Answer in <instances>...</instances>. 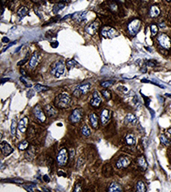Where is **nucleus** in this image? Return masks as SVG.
Returning <instances> with one entry per match:
<instances>
[{
    "mask_svg": "<svg viewBox=\"0 0 171 192\" xmlns=\"http://www.w3.org/2000/svg\"><path fill=\"white\" fill-rule=\"evenodd\" d=\"M81 133L83 134V136L88 137V136L90 135V129L88 128V126L83 125V126H82V128H81Z\"/></svg>",
    "mask_w": 171,
    "mask_h": 192,
    "instance_id": "obj_31",
    "label": "nucleus"
},
{
    "mask_svg": "<svg viewBox=\"0 0 171 192\" xmlns=\"http://www.w3.org/2000/svg\"><path fill=\"white\" fill-rule=\"evenodd\" d=\"M0 148H1V151H2L3 155H5V156L10 155L11 153L13 152V148H12L6 141H2V142L0 143Z\"/></svg>",
    "mask_w": 171,
    "mask_h": 192,
    "instance_id": "obj_14",
    "label": "nucleus"
},
{
    "mask_svg": "<svg viewBox=\"0 0 171 192\" xmlns=\"http://www.w3.org/2000/svg\"><path fill=\"white\" fill-rule=\"evenodd\" d=\"M165 96H167V97H169V98H171V94H168V93H166Z\"/></svg>",
    "mask_w": 171,
    "mask_h": 192,
    "instance_id": "obj_55",
    "label": "nucleus"
},
{
    "mask_svg": "<svg viewBox=\"0 0 171 192\" xmlns=\"http://www.w3.org/2000/svg\"><path fill=\"white\" fill-rule=\"evenodd\" d=\"M143 98H144V100H145V105L148 107L149 106V103H150V99L149 98H147V97L144 96V95H143Z\"/></svg>",
    "mask_w": 171,
    "mask_h": 192,
    "instance_id": "obj_45",
    "label": "nucleus"
},
{
    "mask_svg": "<svg viewBox=\"0 0 171 192\" xmlns=\"http://www.w3.org/2000/svg\"><path fill=\"white\" fill-rule=\"evenodd\" d=\"M83 163H84L83 158H78V160H77V164H76V168H77V169H79L81 166L83 165Z\"/></svg>",
    "mask_w": 171,
    "mask_h": 192,
    "instance_id": "obj_38",
    "label": "nucleus"
},
{
    "mask_svg": "<svg viewBox=\"0 0 171 192\" xmlns=\"http://www.w3.org/2000/svg\"><path fill=\"white\" fill-rule=\"evenodd\" d=\"M28 58H29V57L27 56V57L25 59H23V60H21V61H19V62H18V65H19V66H21V65H23L24 63H26L27 60H28Z\"/></svg>",
    "mask_w": 171,
    "mask_h": 192,
    "instance_id": "obj_44",
    "label": "nucleus"
},
{
    "mask_svg": "<svg viewBox=\"0 0 171 192\" xmlns=\"http://www.w3.org/2000/svg\"><path fill=\"white\" fill-rule=\"evenodd\" d=\"M4 181L16 182V183H23V180H22V179H19V178H14V179H7V180H4Z\"/></svg>",
    "mask_w": 171,
    "mask_h": 192,
    "instance_id": "obj_40",
    "label": "nucleus"
},
{
    "mask_svg": "<svg viewBox=\"0 0 171 192\" xmlns=\"http://www.w3.org/2000/svg\"><path fill=\"white\" fill-rule=\"evenodd\" d=\"M90 104L93 107H96V108H98V107L100 106V104H101V97L99 96V94H98L97 91H94V92H93L92 98H91V100H90Z\"/></svg>",
    "mask_w": 171,
    "mask_h": 192,
    "instance_id": "obj_15",
    "label": "nucleus"
},
{
    "mask_svg": "<svg viewBox=\"0 0 171 192\" xmlns=\"http://www.w3.org/2000/svg\"><path fill=\"white\" fill-rule=\"evenodd\" d=\"M100 34H101L102 37L104 38H109V39H111V38H115L118 36V32L112 28V27H109V26H103L101 28V30H100Z\"/></svg>",
    "mask_w": 171,
    "mask_h": 192,
    "instance_id": "obj_3",
    "label": "nucleus"
},
{
    "mask_svg": "<svg viewBox=\"0 0 171 192\" xmlns=\"http://www.w3.org/2000/svg\"><path fill=\"white\" fill-rule=\"evenodd\" d=\"M70 96L69 94H67V93H60L56 98H55V100H54V104L56 105V106L58 107V108H66V107L69 105L70 103Z\"/></svg>",
    "mask_w": 171,
    "mask_h": 192,
    "instance_id": "obj_2",
    "label": "nucleus"
},
{
    "mask_svg": "<svg viewBox=\"0 0 171 192\" xmlns=\"http://www.w3.org/2000/svg\"><path fill=\"white\" fill-rule=\"evenodd\" d=\"M9 41H10L9 38H7V37H3V39H2V42H4V43H8Z\"/></svg>",
    "mask_w": 171,
    "mask_h": 192,
    "instance_id": "obj_52",
    "label": "nucleus"
},
{
    "mask_svg": "<svg viewBox=\"0 0 171 192\" xmlns=\"http://www.w3.org/2000/svg\"><path fill=\"white\" fill-rule=\"evenodd\" d=\"M160 14V9H159V7L156 5H152L150 7V10H149V15L150 17H152V18H155V17H157V16H159Z\"/></svg>",
    "mask_w": 171,
    "mask_h": 192,
    "instance_id": "obj_21",
    "label": "nucleus"
},
{
    "mask_svg": "<svg viewBox=\"0 0 171 192\" xmlns=\"http://www.w3.org/2000/svg\"><path fill=\"white\" fill-rule=\"evenodd\" d=\"M43 180H44L45 182H49L50 181V178H49L48 175H44L43 176Z\"/></svg>",
    "mask_w": 171,
    "mask_h": 192,
    "instance_id": "obj_50",
    "label": "nucleus"
},
{
    "mask_svg": "<svg viewBox=\"0 0 171 192\" xmlns=\"http://www.w3.org/2000/svg\"><path fill=\"white\" fill-rule=\"evenodd\" d=\"M166 134L171 137V128H169V129H167V130H166Z\"/></svg>",
    "mask_w": 171,
    "mask_h": 192,
    "instance_id": "obj_53",
    "label": "nucleus"
},
{
    "mask_svg": "<svg viewBox=\"0 0 171 192\" xmlns=\"http://www.w3.org/2000/svg\"><path fill=\"white\" fill-rule=\"evenodd\" d=\"M82 116H83V111L80 108H76L74 109L71 115L69 116V121L71 123H77L79 122L81 119H82Z\"/></svg>",
    "mask_w": 171,
    "mask_h": 192,
    "instance_id": "obj_9",
    "label": "nucleus"
},
{
    "mask_svg": "<svg viewBox=\"0 0 171 192\" xmlns=\"http://www.w3.org/2000/svg\"><path fill=\"white\" fill-rule=\"evenodd\" d=\"M44 110L46 112V115L48 117H53L55 115H57V110L55 109V107L50 105V104H46L44 107Z\"/></svg>",
    "mask_w": 171,
    "mask_h": 192,
    "instance_id": "obj_16",
    "label": "nucleus"
},
{
    "mask_svg": "<svg viewBox=\"0 0 171 192\" xmlns=\"http://www.w3.org/2000/svg\"><path fill=\"white\" fill-rule=\"evenodd\" d=\"M24 188L28 191H32L34 189H36V185L35 184H28V185H24Z\"/></svg>",
    "mask_w": 171,
    "mask_h": 192,
    "instance_id": "obj_37",
    "label": "nucleus"
},
{
    "mask_svg": "<svg viewBox=\"0 0 171 192\" xmlns=\"http://www.w3.org/2000/svg\"><path fill=\"white\" fill-rule=\"evenodd\" d=\"M122 190V187L118 184L117 182H111L108 186V191L109 192H118Z\"/></svg>",
    "mask_w": 171,
    "mask_h": 192,
    "instance_id": "obj_19",
    "label": "nucleus"
},
{
    "mask_svg": "<svg viewBox=\"0 0 171 192\" xmlns=\"http://www.w3.org/2000/svg\"><path fill=\"white\" fill-rule=\"evenodd\" d=\"M51 46L53 48H56L58 46V42H57V41H56V42H51Z\"/></svg>",
    "mask_w": 171,
    "mask_h": 192,
    "instance_id": "obj_51",
    "label": "nucleus"
},
{
    "mask_svg": "<svg viewBox=\"0 0 171 192\" xmlns=\"http://www.w3.org/2000/svg\"><path fill=\"white\" fill-rule=\"evenodd\" d=\"M110 117H111V112L108 109H102L101 114H100V120H101L102 125H106L109 122Z\"/></svg>",
    "mask_w": 171,
    "mask_h": 192,
    "instance_id": "obj_13",
    "label": "nucleus"
},
{
    "mask_svg": "<svg viewBox=\"0 0 171 192\" xmlns=\"http://www.w3.org/2000/svg\"><path fill=\"white\" fill-rule=\"evenodd\" d=\"M136 160H137V164L140 166V168H141L142 170H146V169H147L148 163H147V161H146V159H145V157L143 155L137 157V159Z\"/></svg>",
    "mask_w": 171,
    "mask_h": 192,
    "instance_id": "obj_18",
    "label": "nucleus"
},
{
    "mask_svg": "<svg viewBox=\"0 0 171 192\" xmlns=\"http://www.w3.org/2000/svg\"><path fill=\"white\" fill-rule=\"evenodd\" d=\"M16 127H17V121L15 119H13L12 122H11V128H10V132L12 135H15L16 134Z\"/></svg>",
    "mask_w": 171,
    "mask_h": 192,
    "instance_id": "obj_32",
    "label": "nucleus"
},
{
    "mask_svg": "<svg viewBox=\"0 0 171 192\" xmlns=\"http://www.w3.org/2000/svg\"><path fill=\"white\" fill-rule=\"evenodd\" d=\"M136 190L138 192H145L146 191V185L143 181H138L136 185Z\"/></svg>",
    "mask_w": 171,
    "mask_h": 192,
    "instance_id": "obj_27",
    "label": "nucleus"
},
{
    "mask_svg": "<svg viewBox=\"0 0 171 192\" xmlns=\"http://www.w3.org/2000/svg\"><path fill=\"white\" fill-rule=\"evenodd\" d=\"M57 174H58L59 176H63V177H65V176H66V173H65V172H63L62 170H58V171H57Z\"/></svg>",
    "mask_w": 171,
    "mask_h": 192,
    "instance_id": "obj_48",
    "label": "nucleus"
},
{
    "mask_svg": "<svg viewBox=\"0 0 171 192\" xmlns=\"http://www.w3.org/2000/svg\"><path fill=\"white\" fill-rule=\"evenodd\" d=\"M99 28H100V21H99L98 19H96V20H94L93 22H91L90 24H88V25L86 26L85 30L88 34L93 35V34H95V33L98 31Z\"/></svg>",
    "mask_w": 171,
    "mask_h": 192,
    "instance_id": "obj_10",
    "label": "nucleus"
},
{
    "mask_svg": "<svg viewBox=\"0 0 171 192\" xmlns=\"http://www.w3.org/2000/svg\"><path fill=\"white\" fill-rule=\"evenodd\" d=\"M110 7H111V10L117 11V5H116V4H114V3H113V4H111V5H110Z\"/></svg>",
    "mask_w": 171,
    "mask_h": 192,
    "instance_id": "obj_49",
    "label": "nucleus"
},
{
    "mask_svg": "<svg viewBox=\"0 0 171 192\" xmlns=\"http://www.w3.org/2000/svg\"><path fill=\"white\" fill-rule=\"evenodd\" d=\"M166 1H171V0H166Z\"/></svg>",
    "mask_w": 171,
    "mask_h": 192,
    "instance_id": "obj_57",
    "label": "nucleus"
},
{
    "mask_svg": "<svg viewBox=\"0 0 171 192\" xmlns=\"http://www.w3.org/2000/svg\"><path fill=\"white\" fill-rule=\"evenodd\" d=\"M89 120H90L91 126L94 129H97L98 128V117L95 113H91L89 115Z\"/></svg>",
    "mask_w": 171,
    "mask_h": 192,
    "instance_id": "obj_20",
    "label": "nucleus"
},
{
    "mask_svg": "<svg viewBox=\"0 0 171 192\" xmlns=\"http://www.w3.org/2000/svg\"><path fill=\"white\" fill-rule=\"evenodd\" d=\"M34 91H35V90H34ZM34 91H33L32 89H30V90H29L26 93L27 97H28V98H31V97H33V96H34Z\"/></svg>",
    "mask_w": 171,
    "mask_h": 192,
    "instance_id": "obj_43",
    "label": "nucleus"
},
{
    "mask_svg": "<svg viewBox=\"0 0 171 192\" xmlns=\"http://www.w3.org/2000/svg\"><path fill=\"white\" fill-rule=\"evenodd\" d=\"M66 67H67L66 64H64L62 61H56L51 65V68H50L51 74L58 78L66 72Z\"/></svg>",
    "mask_w": 171,
    "mask_h": 192,
    "instance_id": "obj_1",
    "label": "nucleus"
},
{
    "mask_svg": "<svg viewBox=\"0 0 171 192\" xmlns=\"http://www.w3.org/2000/svg\"><path fill=\"white\" fill-rule=\"evenodd\" d=\"M74 155H75V150L74 149H71V150H70V155H69L70 159H72V158L74 157Z\"/></svg>",
    "mask_w": 171,
    "mask_h": 192,
    "instance_id": "obj_47",
    "label": "nucleus"
},
{
    "mask_svg": "<svg viewBox=\"0 0 171 192\" xmlns=\"http://www.w3.org/2000/svg\"><path fill=\"white\" fill-rule=\"evenodd\" d=\"M115 83V80H104L100 83V85L103 87V88H108L110 86H112L113 84Z\"/></svg>",
    "mask_w": 171,
    "mask_h": 192,
    "instance_id": "obj_28",
    "label": "nucleus"
},
{
    "mask_svg": "<svg viewBox=\"0 0 171 192\" xmlns=\"http://www.w3.org/2000/svg\"><path fill=\"white\" fill-rule=\"evenodd\" d=\"M65 7L64 3H56L53 6V13L54 14H57L59 11H61Z\"/></svg>",
    "mask_w": 171,
    "mask_h": 192,
    "instance_id": "obj_26",
    "label": "nucleus"
},
{
    "mask_svg": "<svg viewBox=\"0 0 171 192\" xmlns=\"http://www.w3.org/2000/svg\"><path fill=\"white\" fill-rule=\"evenodd\" d=\"M130 163H131V160H130L129 157H127V156H121V157H119V159L116 162V167L119 168V169L126 168L127 166L130 165Z\"/></svg>",
    "mask_w": 171,
    "mask_h": 192,
    "instance_id": "obj_12",
    "label": "nucleus"
},
{
    "mask_svg": "<svg viewBox=\"0 0 171 192\" xmlns=\"http://www.w3.org/2000/svg\"><path fill=\"white\" fill-rule=\"evenodd\" d=\"M125 141L128 145L132 146V145L136 143V137H135V135L133 133H128L125 136Z\"/></svg>",
    "mask_w": 171,
    "mask_h": 192,
    "instance_id": "obj_22",
    "label": "nucleus"
},
{
    "mask_svg": "<svg viewBox=\"0 0 171 192\" xmlns=\"http://www.w3.org/2000/svg\"><path fill=\"white\" fill-rule=\"evenodd\" d=\"M141 82H143V83H151V84H154V85H156V86H159L160 88H164V86L163 85H160L159 83H156L154 81H149V80H147V79H142L141 80Z\"/></svg>",
    "mask_w": 171,
    "mask_h": 192,
    "instance_id": "obj_36",
    "label": "nucleus"
},
{
    "mask_svg": "<svg viewBox=\"0 0 171 192\" xmlns=\"http://www.w3.org/2000/svg\"><path fill=\"white\" fill-rule=\"evenodd\" d=\"M101 94L102 96L106 99V100H109L110 99V97H111V93H110V91L106 90V89H104V90L101 91Z\"/></svg>",
    "mask_w": 171,
    "mask_h": 192,
    "instance_id": "obj_35",
    "label": "nucleus"
},
{
    "mask_svg": "<svg viewBox=\"0 0 171 192\" xmlns=\"http://www.w3.org/2000/svg\"><path fill=\"white\" fill-rule=\"evenodd\" d=\"M28 146H29V144L27 142L26 140H24V141H21L20 143L18 144V148L20 150H25L28 148Z\"/></svg>",
    "mask_w": 171,
    "mask_h": 192,
    "instance_id": "obj_34",
    "label": "nucleus"
},
{
    "mask_svg": "<svg viewBox=\"0 0 171 192\" xmlns=\"http://www.w3.org/2000/svg\"><path fill=\"white\" fill-rule=\"evenodd\" d=\"M118 1H120V2H122V3H124V2H125V0H118Z\"/></svg>",
    "mask_w": 171,
    "mask_h": 192,
    "instance_id": "obj_56",
    "label": "nucleus"
},
{
    "mask_svg": "<svg viewBox=\"0 0 171 192\" xmlns=\"http://www.w3.org/2000/svg\"><path fill=\"white\" fill-rule=\"evenodd\" d=\"M118 90H121V91H123V92H128V89L126 88V87H124V86H119L118 87Z\"/></svg>",
    "mask_w": 171,
    "mask_h": 192,
    "instance_id": "obj_46",
    "label": "nucleus"
},
{
    "mask_svg": "<svg viewBox=\"0 0 171 192\" xmlns=\"http://www.w3.org/2000/svg\"><path fill=\"white\" fill-rule=\"evenodd\" d=\"M141 27V20L134 19L128 24V32L131 36H135L138 33L139 29Z\"/></svg>",
    "mask_w": 171,
    "mask_h": 192,
    "instance_id": "obj_4",
    "label": "nucleus"
},
{
    "mask_svg": "<svg viewBox=\"0 0 171 192\" xmlns=\"http://www.w3.org/2000/svg\"><path fill=\"white\" fill-rule=\"evenodd\" d=\"M40 57H41V54L39 53L38 51L34 52L32 54V56L30 57V60H29V67L31 69H35L36 66L38 65L39 61H40Z\"/></svg>",
    "mask_w": 171,
    "mask_h": 192,
    "instance_id": "obj_11",
    "label": "nucleus"
},
{
    "mask_svg": "<svg viewBox=\"0 0 171 192\" xmlns=\"http://www.w3.org/2000/svg\"><path fill=\"white\" fill-rule=\"evenodd\" d=\"M32 112H33L34 117H35V119L37 120L38 122H40V123L45 122V120H46V116H45L44 112L42 111L41 107L39 106V105H36V106L34 107Z\"/></svg>",
    "mask_w": 171,
    "mask_h": 192,
    "instance_id": "obj_8",
    "label": "nucleus"
},
{
    "mask_svg": "<svg viewBox=\"0 0 171 192\" xmlns=\"http://www.w3.org/2000/svg\"><path fill=\"white\" fill-rule=\"evenodd\" d=\"M66 66H67V68L68 69H72V68H74V67H76L77 66V62L75 61V60H73V59H69V60H67L66 61Z\"/></svg>",
    "mask_w": 171,
    "mask_h": 192,
    "instance_id": "obj_29",
    "label": "nucleus"
},
{
    "mask_svg": "<svg viewBox=\"0 0 171 192\" xmlns=\"http://www.w3.org/2000/svg\"><path fill=\"white\" fill-rule=\"evenodd\" d=\"M28 13H29V9L27 8L26 6H22V7H20V8L18 9V11H17V15L19 16L20 18L25 17Z\"/></svg>",
    "mask_w": 171,
    "mask_h": 192,
    "instance_id": "obj_23",
    "label": "nucleus"
},
{
    "mask_svg": "<svg viewBox=\"0 0 171 192\" xmlns=\"http://www.w3.org/2000/svg\"><path fill=\"white\" fill-rule=\"evenodd\" d=\"M137 121V118L136 116L132 114V113H128L127 115H126V117H125V122L126 123H132V124H135Z\"/></svg>",
    "mask_w": 171,
    "mask_h": 192,
    "instance_id": "obj_24",
    "label": "nucleus"
},
{
    "mask_svg": "<svg viewBox=\"0 0 171 192\" xmlns=\"http://www.w3.org/2000/svg\"><path fill=\"white\" fill-rule=\"evenodd\" d=\"M20 80H21L22 82L24 83V85H25V86H27V87H29V86H30V84L27 82L28 78H27V77H25V75H24V76H21V77H20Z\"/></svg>",
    "mask_w": 171,
    "mask_h": 192,
    "instance_id": "obj_39",
    "label": "nucleus"
},
{
    "mask_svg": "<svg viewBox=\"0 0 171 192\" xmlns=\"http://www.w3.org/2000/svg\"><path fill=\"white\" fill-rule=\"evenodd\" d=\"M146 65H147V66H149V67H154L156 64H155V61H152V60H147V61H146Z\"/></svg>",
    "mask_w": 171,
    "mask_h": 192,
    "instance_id": "obj_41",
    "label": "nucleus"
},
{
    "mask_svg": "<svg viewBox=\"0 0 171 192\" xmlns=\"http://www.w3.org/2000/svg\"><path fill=\"white\" fill-rule=\"evenodd\" d=\"M90 89V84L89 83H82L81 85L77 86L73 90V95L76 96V97H79V96L83 95V94H86Z\"/></svg>",
    "mask_w": 171,
    "mask_h": 192,
    "instance_id": "obj_7",
    "label": "nucleus"
},
{
    "mask_svg": "<svg viewBox=\"0 0 171 192\" xmlns=\"http://www.w3.org/2000/svg\"><path fill=\"white\" fill-rule=\"evenodd\" d=\"M27 126H28V118L27 117L22 118L21 120L19 121V123H18V129H19V131L22 132V133L26 132Z\"/></svg>",
    "mask_w": 171,
    "mask_h": 192,
    "instance_id": "obj_17",
    "label": "nucleus"
},
{
    "mask_svg": "<svg viewBox=\"0 0 171 192\" xmlns=\"http://www.w3.org/2000/svg\"><path fill=\"white\" fill-rule=\"evenodd\" d=\"M57 164L59 166H65L67 164V161H68V152L67 150L63 148L58 152L57 155Z\"/></svg>",
    "mask_w": 171,
    "mask_h": 192,
    "instance_id": "obj_6",
    "label": "nucleus"
},
{
    "mask_svg": "<svg viewBox=\"0 0 171 192\" xmlns=\"http://www.w3.org/2000/svg\"><path fill=\"white\" fill-rule=\"evenodd\" d=\"M81 189H82V186H81V183H76V186H75V188H74V191H76V192H78V191H80Z\"/></svg>",
    "mask_w": 171,
    "mask_h": 192,
    "instance_id": "obj_42",
    "label": "nucleus"
},
{
    "mask_svg": "<svg viewBox=\"0 0 171 192\" xmlns=\"http://www.w3.org/2000/svg\"><path fill=\"white\" fill-rule=\"evenodd\" d=\"M157 41H158V43H159V45H160L161 47L164 48V49H170L171 48L170 38L168 37L166 34H164V33H161V34L158 35Z\"/></svg>",
    "mask_w": 171,
    "mask_h": 192,
    "instance_id": "obj_5",
    "label": "nucleus"
},
{
    "mask_svg": "<svg viewBox=\"0 0 171 192\" xmlns=\"http://www.w3.org/2000/svg\"><path fill=\"white\" fill-rule=\"evenodd\" d=\"M150 32H151V36L157 35V33H158V27H157L156 24L152 23V24L150 25Z\"/></svg>",
    "mask_w": 171,
    "mask_h": 192,
    "instance_id": "obj_30",
    "label": "nucleus"
},
{
    "mask_svg": "<svg viewBox=\"0 0 171 192\" xmlns=\"http://www.w3.org/2000/svg\"><path fill=\"white\" fill-rule=\"evenodd\" d=\"M34 90L36 91V92L41 93V92L48 91L49 90V87H47V86H44V85H40V84H36V85L34 86Z\"/></svg>",
    "mask_w": 171,
    "mask_h": 192,
    "instance_id": "obj_25",
    "label": "nucleus"
},
{
    "mask_svg": "<svg viewBox=\"0 0 171 192\" xmlns=\"http://www.w3.org/2000/svg\"><path fill=\"white\" fill-rule=\"evenodd\" d=\"M159 139H160L161 144H163V145H169V143H170L169 139L167 138L165 135H163V134H161L160 136H159Z\"/></svg>",
    "mask_w": 171,
    "mask_h": 192,
    "instance_id": "obj_33",
    "label": "nucleus"
},
{
    "mask_svg": "<svg viewBox=\"0 0 171 192\" xmlns=\"http://www.w3.org/2000/svg\"><path fill=\"white\" fill-rule=\"evenodd\" d=\"M9 78H4V79L2 80V83H4V82H6V81H9Z\"/></svg>",
    "mask_w": 171,
    "mask_h": 192,
    "instance_id": "obj_54",
    "label": "nucleus"
}]
</instances>
